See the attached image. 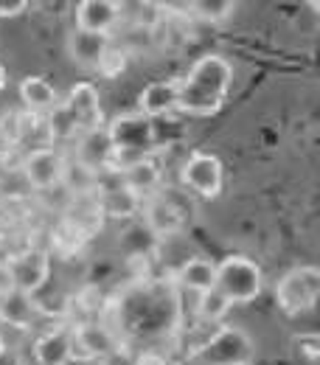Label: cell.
Instances as JSON below:
<instances>
[{
  "instance_id": "6da1fadb",
  "label": "cell",
  "mask_w": 320,
  "mask_h": 365,
  "mask_svg": "<svg viewBox=\"0 0 320 365\" xmlns=\"http://www.w3.org/2000/svg\"><path fill=\"white\" fill-rule=\"evenodd\" d=\"M230 85H233V65L222 53H205L177 82V110L197 118H208L222 110Z\"/></svg>"
},
{
  "instance_id": "7a4b0ae2",
  "label": "cell",
  "mask_w": 320,
  "mask_h": 365,
  "mask_svg": "<svg viewBox=\"0 0 320 365\" xmlns=\"http://www.w3.org/2000/svg\"><path fill=\"white\" fill-rule=\"evenodd\" d=\"M262 267L247 256H228L217 264L214 289L233 304H253L262 295Z\"/></svg>"
},
{
  "instance_id": "3957f363",
  "label": "cell",
  "mask_w": 320,
  "mask_h": 365,
  "mask_svg": "<svg viewBox=\"0 0 320 365\" xmlns=\"http://www.w3.org/2000/svg\"><path fill=\"white\" fill-rule=\"evenodd\" d=\"M256 357L253 337L239 326H220L194 354L197 365H250Z\"/></svg>"
},
{
  "instance_id": "277c9868",
  "label": "cell",
  "mask_w": 320,
  "mask_h": 365,
  "mask_svg": "<svg viewBox=\"0 0 320 365\" xmlns=\"http://www.w3.org/2000/svg\"><path fill=\"white\" fill-rule=\"evenodd\" d=\"M318 295L320 270L315 264L295 267V270L281 275V281L275 284V301H278L281 312H287V315H301V312L312 309L318 304Z\"/></svg>"
},
{
  "instance_id": "5b68a950",
  "label": "cell",
  "mask_w": 320,
  "mask_h": 365,
  "mask_svg": "<svg viewBox=\"0 0 320 365\" xmlns=\"http://www.w3.org/2000/svg\"><path fill=\"white\" fill-rule=\"evenodd\" d=\"M180 180L191 194L202 200H214L222 194V185H225L222 160L211 152H194L180 169Z\"/></svg>"
},
{
  "instance_id": "8992f818",
  "label": "cell",
  "mask_w": 320,
  "mask_h": 365,
  "mask_svg": "<svg viewBox=\"0 0 320 365\" xmlns=\"http://www.w3.org/2000/svg\"><path fill=\"white\" fill-rule=\"evenodd\" d=\"M107 135L118 152H140V155H155V121H149L140 113H124L107 124Z\"/></svg>"
},
{
  "instance_id": "52a82bcc",
  "label": "cell",
  "mask_w": 320,
  "mask_h": 365,
  "mask_svg": "<svg viewBox=\"0 0 320 365\" xmlns=\"http://www.w3.org/2000/svg\"><path fill=\"white\" fill-rule=\"evenodd\" d=\"M65 158L59 149L53 146H34L23 155L20 160V172H23V180L29 188L34 191H51L62 182V175H65Z\"/></svg>"
},
{
  "instance_id": "ba28073f",
  "label": "cell",
  "mask_w": 320,
  "mask_h": 365,
  "mask_svg": "<svg viewBox=\"0 0 320 365\" xmlns=\"http://www.w3.org/2000/svg\"><path fill=\"white\" fill-rule=\"evenodd\" d=\"M6 262H9V270H11V278H14V287L20 292L37 295L48 284L51 256H48V250H43V247H26V250L14 253Z\"/></svg>"
},
{
  "instance_id": "9c48e42d",
  "label": "cell",
  "mask_w": 320,
  "mask_h": 365,
  "mask_svg": "<svg viewBox=\"0 0 320 365\" xmlns=\"http://www.w3.org/2000/svg\"><path fill=\"white\" fill-rule=\"evenodd\" d=\"M113 155H115V146L107 135V124L101 130H93V133H82L76 138V155L73 160L79 166H85L93 175H104V172H113Z\"/></svg>"
},
{
  "instance_id": "30bf717a",
  "label": "cell",
  "mask_w": 320,
  "mask_h": 365,
  "mask_svg": "<svg viewBox=\"0 0 320 365\" xmlns=\"http://www.w3.org/2000/svg\"><path fill=\"white\" fill-rule=\"evenodd\" d=\"M65 107L73 113V118H76V124H79L82 133H93V130H101L104 127L101 96H98L93 82H76L71 88V93H68Z\"/></svg>"
},
{
  "instance_id": "8fae6325",
  "label": "cell",
  "mask_w": 320,
  "mask_h": 365,
  "mask_svg": "<svg viewBox=\"0 0 320 365\" xmlns=\"http://www.w3.org/2000/svg\"><path fill=\"white\" fill-rule=\"evenodd\" d=\"M93 202H96L98 214L107 217V220H133L140 211V197L133 194L127 185H121L118 178L113 185L98 182V188L93 194Z\"/></svg>"
},
{
  "instance_id": "7c38bea8",
  "label": "cell",
  "mask_w": 320,
  "mask_h": 365,
  "mask_svg": "<svg viewBox=\"0 0 320 365\" xmlns=\"http://www.w3.org/2000/svg\"><path fill=\"white\" fill-rule=\"evenodd\" d=\"M34 363L37 365H71L73 354V331L71 326H53L34 340Z\"/></svg>"
},
{
  "instance_id": "4fadbf2b",
  "label": "cell",
  "mask_w": 320,
  "mask_h": 365,
  "mask_svg": "<svg viewBox=\"0 0 320 365\" xmlns=\"http://www.w3.org/2000/svg\"><path fill=\"white\" fill-rule=\"evenodd\" d=\"M118 20H121V3H115V0H82L76 6V29L79 31L110 37V31L118 26Z\"/></svg>"
},
{
  "instance_id": "5bb4252c",
  "label": "cell",
  "mask_w": 320,
  "mask_h": 365,
  "mask_svg": "<svg viewBox=\"0 0 320 365\" xmlns=\"http://www.w3.org/2000/svg\"><path fill=\"white\" fill-rule=\"evenodd\" d=\"M177 82L180 79H163V82L146 85L138 96L140 115L155 121V118H166V115L177 113Z\"/></svg>"
},
{
  "instance_id": "9a60e30c",
  "label": "cell",
  "mask_w": 320,
  "mask_h": 365,
  "mask_svg": "<svg viewBox=\"0 0 320 365\" xmlns=\"http://www.w3.org/2000/svg\"><path fill=\"white\" fill-rule=\"evenodd\" d=\"M73 331V354H82L88 360H101L115 351V340L107 326L101 323H79L71 326Z\"/></svg>"
},
{
  "instance_id": "2e32d148",
  "label": "cell",
  "mask_w": 320,
  "mask_h": 365,
  "mask_svg": "<svg viewBox=\"0 0 320 365\" xmlns=\"http://www.w3.org/2000/svg\"><path fill=\"white\" fill-rule=\"evenodd\" d=\"M160 175H163V169H160V163L155 160V155H149V158H143V160H135V163H130V166H124V169H118L115 172V178L121 185H127L133 194H138L140 200L143 197H155V191H158V185H160Z\"/></svg>"
},
{
  "instance_id": "e0dca14e",
  "label": "cell",
  "mask_w": 320,
  "mask_h": 365,
  "mask_svg": "<svg viewBox=\"0 0 320 365\" xmlns=\"http://www.w3.org/2000/svg\"><path fill=\"white\" fill-rule=\"evenodd\" d=\"M110 46V37L104 34H91V31H79L73 29L71 37H68V51H71V59L88 71V73H96L98 71V62H101V53Z\"/></svg>"
},
{
  "instance_id": "ac0fdd59",
  "label": "cell",
  "mask_w": 320,
  "mask_h": 365,
  "mask_svg": "<svg viewBox=\"0 0 320 365\" xmlns=\"http://www.w3.org/2000/svg\"><path fill=\"white\" fill-rule=\"evenodd\" d=\"M40 318V304L34 295L11 289L9 295L0 298V320L11 329H31L34 320Z\"/></svg>"
},
{
  "instance_id": "d6986e66",
  "label": "cell",
  "mask_w": 320,
  "mask_h": 365,
  "mask_svg": "<svg viewBox=\"0 0 320 365\" xmlns=\"http://www.w3.org/2000/svg\"><path fill=\"white\" fill-rule=\"evenodd\" d=\"M20 98L29 107L31 115H48L59 104L56 88L48 79H43V76H26L20 82Z\"/></svg>"
},
{
  "instance_id": "ffe728a7",
  "label": "cell",
  "mask_w": 320,
  "mask_h": 365,
  "mask_svg": "<svg viewBox=\"0 0 320 365\" xmlns=\"http://www.w3.org/2000/svg\"><path fill=\"white\" fill-rule=\"evenodd\" d=\"M214 281H217V262L202 259V256L188 259L177 270V284L188 292H194V295H202V292L214 289Z\"/></svg>"
},
{
  "instance_id": "44dd1931",
  "label": "cell",
  "mask_w": 320,
  "mask_h": 365,
  "mask_svg": "<svg viewBox=\"0 0 320 365\" xmlns=\"http://www.w3.org/2000/svg\"><path fill=\"white\" fill-rule=\"evenodd\" d=\"M43 121H46L48 140H73V138L82 135V130H79L73 113H71L62 101H59L48 115H43Z\"/></svg>"
},
{
  "instance_id": "7402d4cb",
  "label": "cell",
  "mask_w": 320,
  "mask_h": 365,
  "mask_svg": "<svg viewBox=\"0 0 320 365\" xmlns=\"http://www.w3.org/2000/svg\"><path fill=\"white\" fill-rule=\"evenodd\" d=\"M188 14L202 23H222L236 11V0H194L188 3Z\"/></svg>"
},
{
  "instance_id": "603a6c76",
  "label": "cell",
  "mask_w": 320,
  "mask_h": 365,
  "mask_svg": "<svg viewBox=\"0 0 320 365\" xmlns=\"http://www.w3.org/2000/svg\"><path fill=\"white\" fill-rule=\"evenodd\" d=\"M149 228L152 233H172L177 228V211L163 197L149 200Z\"/></svg>"
},
{
  "instance_id": "cb8c5ba5",
  "label": "cell",
  "mask_w": 320,
  "mask_h": 365,
  "mask_svg": "<svg viewBox=\"0 0 320 365\" xmlns=\"http://www.w3.org/2000/svg\"><path fill=\"white\" fill-rule=\"evenodd\" d=\"M127 65H130V53L110 40L107 51L101 53V62H98V71H96V73H101V76H107V79H115V76H121V73L127 71Z\"/></svg>"
},
{
  "instance_id": "d4e9b609",
  "label": "cell",
  "mask_w": 320,
  "mask_h": 365,
  "mask_svg": "<svg viewBox=\"0 0 320 365\" xmlns=\"http://www.w3.org/2000/svg\"><path fill=\"white\" fill-rule=\"evenodd\" d=\"M197 298H200L197 312H200L202 320H222V315L230 309V304L217 292V289H208V292H202V295H197Z\"/></svg>"
},
{
  "instance_id": "484cf974",
  "label": "cell",
  "mask_w": 320,
  "mask_h": 365,
  "mask_svg": "<svg viewBox=\"0 0 320 365\" xmlns=\"http://www.w3.org/2000/svg\"><path fill=\"white\" fill-rule=\"evenodd\" d=\"M135 26L138 29H146V31H155L163 17H166V6L163 3H135Z\"/></svg>"
},
{
  "instance_id": "4316f807",
  "label": "cell",
  "mask_w": 320,
  "mask_h": 365,
  "mask_svg": "<svg viewBox=\"0 0 320 365\" xmlns=\"http://www.w3.org/2000/svg\"><path fill=\"white\" fill-rule=\"evenodd\" d=\"M29 9V0H0V17H20Z\"/></svg>"
},
{
  "instance_id": "83f0119b",
  "label": "cell",
  "mask_w": 320,
  "mask_h": 365,
  "mask_svg": "<svg viewBox=\"0 0 320 365\" xmlns=\"http://www.w3.org/2000/svg\"><path fill=\"white\" fill-rule=\"evenodd\" d=\"M11 289H17V287H14V278H11V270H9V262H0V298L9 295Z\"/></svg>"
},
{
  "instance_id": "f1b7e54d",
  "label": "cell",
  "mask_w": 320,
  "mask_h": 365,
  "mask_svg": "<svg viewBox=\"0 0 320 365\" xmlns=\"http://www.w3.org/2000/svg\"><path fill=\"white\" fill-rule=\"evenodd\" d=\"M6 82H9V73H6V65L0 62V93L6 91Z\"/></svg>"
}]
</instances>
